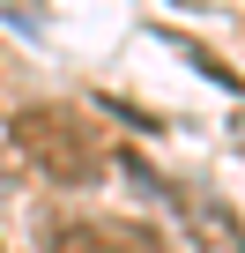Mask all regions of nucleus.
Returning a JSON list of instances; mask_svg holds the SVG:
<instances>
[{
    "label": "nucleus",
    "instance_id": "f257e3e1",
    "mask_svg": "<svg viewBox=\"0 0 245 253\" xmlns=\"http://www.w3.org/2000/svg\"><path fill=\"white\" fill-rule=\"evenodd\" d=\"M15 149L52 179V186H89L97 179V134L82 126V112H67V104H23L15 112Z\"/></svg>",
    "mask_w": 245,
    "mask_h": 253
},
{
    "label": "nucleus",
    "instance_id": "f03ea898",
    "mask_svg": "<svg viewBox=\"0 0 245 253\" xmlns=\"http://www.w3.org/2000/svg\"><path fill=\"white\" fill-rule=\"evenodd\" d=\"M193 238H201V253H245V231H238V216L215 201V209H193Z\"/></svg>",
    "mask_w": 245,
    "mask_h": 253
}]
</instances>
